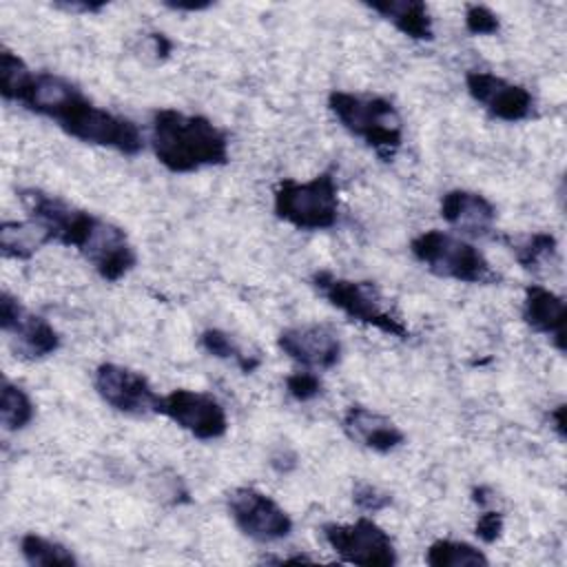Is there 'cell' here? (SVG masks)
<instances>
[{
  "mask_svg": "<svg viewBox=\"0 0 567 567\" xmlns=\"http://www.w3.org/2000/svg\"><path fill=\"white\" fill-rule=\"evenodd\" d=\"M425 563L430 567H485V565H489L487 556L478 547H474L465 540H450V538L434 540L425 551Z\"/></svg>",
  "mask_w": 567,
  "mask_h": 567,
  "instance_id": "obj_21",
  "label": "cell"
},
{
  "mask_svg": "<svg viewBox=\"0 0 567 567\" xmlns=\"http://www.w3.org/2000/svg\"><path fill=\"white\" fill-rule=\"evenodd\" d=\"M549 421H554V430L558 432L560 439H565V405H556L551 412H549Z\"/></svg>",
  "mask_w": 567,
  "mask_h": 567,
  "instance_id": "obj_32",
  "label": "cell"
},
{
  "mask_svg": "<svg viewBox=\"0 0 567 567\" xmlns=\"http://www.w3.org/2000/svg\"><path fill=\"white\" fill-rule=\"evenodd\" d=\"M352 501L359 509L374 514V512L385 509L392 503V496L388 492H383L381 487L372 485V483L357 481L354 487H352Z\"/></svg>",
  "mask_w": 567,
  "mask_h": 567,
  "instance_id": "obj_27",
  "label": "cell"
},
{
  "mask_svg": "<svg viewBox=\"0 0 567 567\" xmlns=\"http://www.w3.org/2000/svg\"><path fill=\"white\" fill-rule=\"evenodd\" d=\"M368 9L392 22L403 35L412 40L430 42L434 38L430 9L421 0H379L368 2Z\"/></svg>",
  "mask_w": 567,
  "mask_h": 567,
  "instance_id": "obj_18",
  "label": "cell"
},
{
  "mask_svg": "<svg viewBox=\"0 0 567 567\" xmlns=\"http://www.w3.org/2000/svg\"><path fill=\"white\" fill-rule=\"evenodd\" d=\"M556 237L549 233H534L529 235L525 241H520L514 248L516 261L525 268V270H538L545 261H549L556 255Z\"/></svg>",
  "mask_w": 567,
  "mask_h": 567,
  "instance_id": "obj_24",
  "label": "cell"
},
{
  "mask_svg": "<svg viewBox=\"0 0 567 567\" xmlns=\"http://www.w3.org/2000/svg\"><path fill=\"white\" fill-rule=\"evenodd\" d=\"M151 42L155 47V53L159 58H166L171 51H173V42L164 35V33H151Z\"/></svg>",
  "mask_w": 567,
  "mask_h": 567,
  "instance_id": "obj_31",
  "label": "cell"
},
{
  "mask_svg": "<svg viewBox=\"0 0 567 567\" xmlns=\"http://www.w3.org/2000/svg\"><path fill=\"white\" fill-rule=\"evenodd\" d=\"M164 7L179 11V13H197L213 7V2H164Z\"/></svg>",
  "mask_w": 567,
  "mask_h": 567,
  "instance_id": "obj_30",
  "label": "cell"
},
{
  "mask_svg": "<svg viewBox=\"0 0 567 567\" xmlns=\"http://www.w3.org/2000/svg\"><path fill=\"white\" fill-rule=\"evenodd\" d=\"M0 93L7 102L22 104L27 111L55 122L66 135L137 155L144 148V135L137 124L124 115L106 111L91 102L71 80L51 71H31L11 49L0 51Z\"/></svg>",
  "mask_w": 567,
  "mask_h": 567,
  "instance_id": "obj_1",
  "label": "cell"
},
{
  "mask_svg": "<svg viewBox=\"0 0 567 567\" xmlns=\"http://www.w3.org/2000/svg\"><path fill=\"white\" fill-rule=\"evenodd\" d=\"M93 385L100 399L115 412L126 416L159 414L162 396L153 390L151 381L126 365L100 363L93 374Z\"/></svg>",
  "mask_w": 567,
  "mask_h": 567,
  "instance_id": "obj_9",
  "label": "cell"
},
{
  "mask_svg": "<svg viewBox=\"0 0 567 567\" xmlns=\"http://www.w3.org/2000/svg\"><path fill=\"white\" fill-rule=\"evenodd\" d=\"M53 7L66 13H97L106 7V2H55Z\"/></svg>",
  "mask_w": 567,
  "mask_h": 567,
  "instance_id": "obj_29",
  "label": "cell"
},
{
  "mask_svg": "<svg viewBox=\"0 0 567 567\" xmlns=\"http://www.w3.org/2000/svg\"><path fill=\"white\" fill-rule=\"evenodd\" d=\"M439 213L450 226L474 237L487 235L496 221V206L485 195L467 188L443 193Z\"/></svg>",
  "mask_w": 567,
  "mask_h": 567,
  "instance_id": "obj_16",
  "label": "cell"
},
{
  "mask_svg": "<svg viewBox=\"0 0 567 567\" xmlns=\"http://www.w3.org/2000/svg\"><path fill=\"white\" fill-rule=\"evenodd\" d=\"M44 244H51L47 230L29 221H2L0 226V252L9 259H29Z\"/></svg>",
  "mask_w": 567,
  "mask_h": 567,
  "instance_id": "obj_19",
  "label": "cell"
},
{
  "mask_svg": "<svg viewBox=\"0 0 567 567\" xmlns=\"http://www.w3.org/2000/svg\"><path fill=\"white\" fill-rule=\"evenodd\" d=\"M503 527H505V520H503V514L496 512V509H485L476 525H474V534L478 536V540L483 543H496L503 534Z\"/></svg>",
  "mask_w": 567,
  "mask_h": 567,
  "instance_id": "obj_28",
  "label": "cell"
},
{
  "mask_svg": "<svg viewBox=\"0 0 567 567\" xmlns=\"http://www.w3.org/2000/svg\"><path fill=\"white\" fill-rule=\"evenodd\" d=\"M199 346L217 357V359H224V361H233L244 374H250L255 372V368L259 365V359L252 357V354H246L244 348L224 330L219 328H208L199 334Z\"/></svg>",
  "mask_w": 567,
  "mask_h": 567,
  "instance_id": "obj_23",
  "label": "cell"
},
{
  "mask_svg": "<svg viewBox=\"0 0 567 567\" xmlns=\"http://www.w3.org/2000/svg\"><path fill=\"white\" fill-rule=\"evenodd\" d=\"M35 419V403L31 396L9 379L2 381V392H0V421L4 430L18 432L24 430L31 421Z\"/></svg>",
  "mask_w": 567,
  "mask_h": 567,
  "instance_id": "obj_22",
  "label": "cell"
},
{
  "mask_svg": "<svg viewBox=\"0 0 567 567\" xmlns=\"http://www.w3.org/2000/svg\"><path fill=\"white\" fill-rule=\"evenodd\" d=\"M151 148L171 173H195L228 164V135L206 115L157 109L151 117Z\"/></svg>",
  "mask_w": 567,
  "mask_h": 567,
  "instance_id": "obj_3",
  "label": "cell"
},
{
  "mask_svg": "<svg viewBox=\"0 0 567 567\" xmlns=\"http://www.w3.org/2000/svg\"><path fill=\"white\" fill-rule=\"evenodd\" d=\"M228 514L248 538L259 543L281 540L292 532L290 514L255 487H235L228 494Z\"/></svg>",
  "mask_w": 567,
  "mask_h": 567,
  "instance_id": "obj_10",
  "label": "cell"
},
{
  "mask_svg": "<svg viewBox=\"0 0 567 567\" xmlns=\"http://www.w3.org/2000/svg\"><path fill=\"white\" fill-rule=\"evenodd\" d=\"M159 414L199 441L221 439L228 430L224 405L208 392L177 388L162 396Z\"/></svg>",
  "mask_w": 567,
  "mask_h": 567,
  "instance_id": "obj_12",
  "label": "cell"
},
{
  "mask_svg": "<svg viewBox=\"0 0 567 567\" xmlns=\"http://www.w3.org/2000/svg\"><path fill=\"white\" fill-rule=\"evenodd\" d=\"M328 109L337 122L383 162H392L403 142V120L396 106L379 95H361L350 91H332Z\"/></svg>",
  "mask_w": 567,
  "mask_h": 567,
  "instance_id": "obj_4",
  "label": "cell"
},
{
  "mask_svg": "<svg viewBox=\"0 0 567 567\" xmlns=\"http://www.w3.org/2000/svg\"><path fill=\"white\" fill-rule=\"evenodd\" d=\"M328 547L350 565L392 567L396 565V547L390 534L372 518H357L354 523H328L321 527Z\"/></svg>",
  "mask_w": 567,
  "mask_h": 567,
  "instance_id": "obj_8",
  "label": "cell"
},
{
  "mask_svg": "<svg viewBox=\"0 0 567 567\" xmlns=\"http://www.w3.org/2000/svg\"><path fill=\"white\" fill-rule=\"evenodd\" d=\"M279 350L308 370H330L341 361L343 346L339 334L323 323L292 326L279 332Z\"/></svg>",
  "mask_w": 567,
  "mask_h": 567,
  "instance_id": "obj_14",
  "label": "cell"
},
{
  "mask_svg": "<svg viewBox=\"0 0 567 567\" xmlns=\"http://www.w3.org/2000/svg\"><path fill=\"white\" fill-rule=\"evenodd\" d=\"M523 319L532 330L545 334L558 352H565L567 308L560 295L538 284L527 286L523 295Z\"/></svg>",
  "mask_w": 567,
  "mask_h": 567,
  "instance_id": "obj_17",
  "label": "cell"
},
{
  "mask_svg": "<svg viewBox=\"0 0 567 567\" xmlns=\"http://www.w3.org/2000/svg\"><path fill=\"white\" fill-rule=\"evenodd\" d=\"M20 554L33 567H75L78 565V558L69 547L33 532L20 538Z\"/></svg>",
  "mask_w": 567,
  "mask_h": 567,
  "instance_id": "obj_20",
  "label": "cell"
},
{
  "mask_svg": "<svg viewBox=\"0 0 567 567\" xmlns=\"http://www.w3.org/2000/svg\"><path fill=\"white\" fill-rule=\"evenodd\" d=\"M465 89L476 104H481L492 117L501 122L514 124L534 115V95L523 84H514L489 71H467Z\"/></svg>",
  "mask_w": 567,
  "mask_h": 567,
  "instance_id": "obj_13",
  "label": "cell"
},
{
  "mask_svg": "<svg viewBox=\"0 0 567 567\" xmlns=\"http://www.w3.org/2000/svg\"><path fill=\"white\" fill-rule=\"evenodd\" d=\"M272 213L297 230H328L339 221V186L330 171L308 182L281 179L272 193Z\"/></svg>",
  "mask_w": 567,
  "mask_h": 567,
  "instance_id": "obj_6",
  "label": "cell"
},
{
  "mask_svg": "<svg viewBox=\"0 0 567 567\" xmlns=\"http://www.w3.org/2000/svg\"><path fill=\"white\" fill-rule=\"evenodd\" d=\"M286 392L295 401L306 403V401H312V399L321 396L323 383H321L319 374H315L310 370H299V372H292V374L286 377Z\"/></svg>",
  "mask_w": 567,
  "mask_h": 567,
  "instance_id": "obj_26",
  "label": "cell"
},
{
  "mask_svg": "<svg viewBox=\"0 0 567 567\" xmlns=\"http://www.w3.org/2000/svg\"><path fill=\"white\" fill-rule=\"evenodd\" d=\"M312 288L348 319L363 326L377 328L379 332L396 339H410V328L405 321L385 306V299L374 281L348 279L332 275L330 270H317L310 277Z\"/></svg>",
  "mask_w": 567,
  "mask_h": 567,
  "instance_id": "obj_5",
  "label": "cell"
},
{
  "mask_svg": "<svg viewBox=\"0 0 567 567\" xmlns=\"http://www.w3.org/2000/svg\"><path fill=\"white\" fill-rule=\"evenodd\" d=\"M341 427L350 441L377 454H388L405 443L403 430L392 419L365 405H350L341 416Z\"/></svg>",
  "mask_w": 567,
  "mask_h": 567,
  "instance_id": "obj_15",
  "label": "cell"
},
{
  "mask_svg": "<svg viewBox=\"0 0 567 567\" xmlns=\"http://www.w3.org/2000/svg\"><path fill=\"white\" fill-rule=\"evenodd\" d=\"M18 197L51 241L73 246L104 281L115 284L135 268L137 252L120 226L42 188H20Z\"/></svg>",
  "mask_w": 567,
  "mask_h": 567,
  "instance_id": "obj_2",
  "label": "cell"
},
{
  "mask_svg": "<svg viewBox=\"0 0 567 567\" xmlns=\"http://www.w3.org/2000/svg\"><path fill=\"white\" fill-rule=\"evenodd\" d=\"M463 24L465 31L472 35H496L501 31L498 16L485 4H467Z\"/></svg>",
  "mask_w": 567,
  "mask_h": 567,
  "instance_id": "obj_25",
  "label": "cell"
},
{
  "mask_svg": "<svg viewBox=\"0 0 567 567\" xmlns=\"http://www.w3.org/2000/svg\"><path fill=\"white\" fill-rule=\"evenodd\" d=\"M412 257L423 264L432 275L461 284H496L487 257L470 241L458 239L443 230H425L410 241Z\"/></svg>",
  "mask_w": 567,
  "mask_h": 567,
  "instance_id": "obj_7",
  "label": "cell"
},
{
  "mask_svg": "<svg viewBox=\"0 0 567 567\" xmlns=\"http://www.w3.org/2000/svg\"><path fill=\"white\" fill-rule=\"evenodd\" d=\"M0 328L9 337L16 354L27 361L44 359L60 348L58 330L44 317L27 310L7 290L0 297Z\"/></svg>",
  "mask_w": 567,
  "mask_h": 567,
  "instance_id": "obj_11",
  "label": "cell"
}]
</instances>
